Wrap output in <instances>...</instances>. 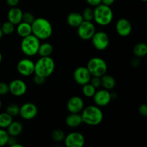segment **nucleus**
<instances>
[{"mask_svg":"<svg viewBox=\"0 0 147 147\" xmlns=\"http://www.w3.org/2000/svg\"><path fill=\"white\" fill-rule=\"evenodd\" d=\"M0 26H1V25H0Z\"/></svg>","mask_w":147,"mask_h":147,"instance_id":"47","label":"nucleus"},{"mask_svg":"<svg viewBox=\"0 0 147 147\" xmlns=\"http://www.w3.org/2000/svg\"><path fill=\"white\" fill-rule=\"evenodd\" d=\"M92 76L86 67L80 66L77 67L73 73V78L76 83L80 86H83L90 83Z\"/></svg>","mask_w":147,"mask_h":147,"instance_id":"13","label":"nucleus"},{"mask_svg":"<svg viewBox=\"0 0 147 147\" xmlns=\"http://www.w3.org/2000/svg\"><path fill=\"white\" fill-rule=\"evenodd\" d=\"M53 52V47L50 42L40 43L37 54L40 57H48Z\"/></svg>","mask_w":147,"mask_h":147,"instance_id":"23","label":"nucleus"},{"mask_svg":"<svg viewBox=\"0 0 147 147\" xmlns=\"http://www.w3.org/2000/svg\"><path fill=\"white\" fill-rule=\"evenodd\" d=\"M9 137V135L7 130L0 128V147L7 145Z\"/></svg>","mask_w":147,"mask_h":147,"instance_id":"31","label":"nucleus"},{"mask_svg":"<svg viewBox=\"0 0 147 147\" xmlns=\"http://www.w3.org/2000/svg\"><path fill=\"white\" fill-rule=\"evenodd\" d=\"M131 64L132 67H138L139 65H140V64H141L140 58L135 56L134 57H133V58L131 59Z\"/></svg>","mask_w":147,"mask_h":147,"instance_id":"37","label":"nucleus"},{"mask_svg":"<svg viewBox=\"0 0 147 147\" xmlns=\"http://www.w3.org/2000/svg\"><path fill=\"white\" fill-rule=\"evenodd\" d=\"M101 80V86L104 89L108 90H113L116 84V80L112 76L109 74H104L100 77Z\"/></svg>","mask_w":147,"mask_h":147,"instance_id":"22","label":"nucleus"},{"mask_svg":"<svg viewBox=\"0 0 147 147\" xmlns=\"http://www.w3.org/2000/svg\"><path fill=\"white\" fill-rule=\"evenodd\" d=\"M81 14L83 20H85V21L92 22L93 20L94 13H93V9L90 7H87V8L85 9Z\"/></svg>","mask_w":147,"mask_h":147,"instance_id":"30","label":"nucleus"},{"mask_svg":"<svg viewBox=\"0 0 147 147\" xmlns=\"http://www.w3.org/2000/svg\"><path fill=\"white\" fill-rule=\"evenodd\" d=\"M65 124L70 128H77L83 123L80 113H70L65 118Z\"/></svg>","mask_w":147,"mask_h":147,"instance_id":"18","label":"nucleus"},{"mask_svg":"<svg viewBox=\"0 0 147 147\" xmlns=\"http://www.w3.org/2000/svg\"><path fill=\"white\" fill-rule=\"evenodd\" d=\"M86 2L91 7H97L101 4V0H86Z\"/></svg>","mask_w":147,"mask_h":147,"instance_id":"39","label":"nucleus"},{"mask_svg":"<svg viewBox=\"0 0 147 147\" xmlns=\"http://www.w3.org/2000/svg\"><path fill=\"white\" fill-rule=\"evenodd\" d=\"M40 40L34 34H31L25 37H23L20 43L22 52L27 57H33L37 55Z\"/></svg>","mask_w":147,"mask_h":147,"instance_id":"5","label":"nucleus"},{"mask_svg":"<svg viewBox=\"0 0 147 147\" xmlns=\"http://www.w3.org/2000/svg\"><path fill=\"white\" fill-rule=\"evenodd\" d=\"M46 78H43L42 76H37V75L34 74V78H33V81L37 86H42V85L44 84L45 83Z\"/></svg>","mask_w":147,"mask_h":147,"instance_id":"35","label":"nucleus"},{"mask_svg":"<svg viewBox=\"0 0 147 147\" xmlns=\"http://www.w3.org/2000/svg\"><path fill=\"white\" fill-rule=\"evenodd\" d=\"M86 67L92 76H98V77H101L107 73L108 70L106 62L103 58L99 57H94L90 59L88 62Z\"/></svg>","mask_w":147,"mask_h":147,"instance_id":"6","label":"nucleus"},{"mask_svg":"<svg viewBox=\"0 0 147 147\" xmlns=\"http://www.w3.org/2000/svg\"><path fill=\"white\" fill-rule=\"evenodd\" d=\"M9 93V84L5 82H0V96H3Z\"/></svg>","mask_w":147,"mask_h":147,"instance_id":"34","label":"nucleus"},{"mask_svg":"<svg viewBox=\"0 0 147 147\" xmlns=\"http://www.w3.org/2000/svg\"><path fill=\"white\" fill-rule=\"evenodd\" d=\"M142 1H144V2H146V1H147V0H141Z\"/></svg>","mask_w":147,"mask_h":147,"instance_id":"46","label":"nucleus"},{"mask_svg":"<svg viewBox=\"0 0 147 147\" xmlns=\"http://www.w3.org/2000/svg\"><path fill=\"white\" fill-rule=\"evenodd\" d=\"M22 14L23 11L21 9L17 7H11L7 13V19L10 22L17 25L22 21Z\"/></svg>","mask_w":147,"mask_h":147,"instance_id":"17","label":"nucleus"},{"mask_svg":"<svg viewBox=\"0 0 147 147\" xmlns=\"http://www.w3.org/2000/svg\"><path fill=\"white\" fill-rule=\"evenodd\" d=\"M1 60H2V55H1V52H0V64L1 63Z\"/></svg>","mask_w":147,"mask_h":147,"instance_id":"44","label":"nucleus"},{"mask_svg":"<svg viewBox=\"0 0 147 147\" xmlns=\"http://www.w3.org/2000/svg\"><path fill=\"white\" fill-rule=\"evenodd\" d=\"M90 40L93 47L99 51L106 50L110 43L109 35L103 31L96 32Z\"/></svg>","mask_w":147,"mask_h":147,"instance_id":"8","label":"nucleus"},{"mask_svg":"<svg viewBox=\"0 0 147 147\" xmlns=\"http://www.w3.org/2000/svg\"><path fill=\"white\" fill-rule=\"evenodd\" d=\"M17 136H9L8 139V142H7V145L10 146H12L13 145L15 144L16 143H17Z\"/></svg>","mask_w":147,"mask_h":147,"instance_id":"38","label":"nucleus"},{"mask_svg":"<svg viewBox=\"0 0 147 147\" xmlns=\"http://www.w3.org/2000/svg\"><path fill=\"white\" fill-rule=\"evenodd\" d=\"M85 107L83 98L80 96H73L67 103V109L70 113H80Z\"/></svg>","mask_w":147,"mask_h":147,"instance_id":"16","label":"nucleus"},{"mask_svg":"<svg viewBox=\"0 0 147 147\" xmlns=\"http://www.w3.org/2000/svg\"><path fill=\"white\" fill-rule=\"evenodd\" d=\"M6 3L10 7H17L20 3V0H6Z\"/></svg>","mask_w":147,"mask_h":147,"instance_id":"40","label":"nucleus"},{"mask_svg":"<svg viewBox=\"0 0 147 147\" xmlns=\"http://www.w3.org/2000/svg\"><path fill=\"white\" fill-rule=\"evenodd\" d=\"M22 123L19 121H14L10 123L9 126L7 128V131L9 136H17L22 132Z\"/></svg>","mask_w":147,"mask_h":147,"instance_id":"20","label":"nucleus"},{"mask_svg":"<svg viewBox=\"0 0 147 147\" xmlns=\"http://www.w3.org/2000/svg\"><path fill=\"white\" fill-rule=\"evenodd\" d=\"M63 142L67 147H83L86 143V139L81 133L73 131L65 135Z\"/></svg>","mask_w":147,"mask_h":147,"instance_id":"10","label":"nucleus"},{"mask_svg":"<svg viewBox=\"0 0 147 147\" xmlns=\"http://www.w3.org/2000/svg\"><path fill=\"white\" fill-rule=\"evenodd\" d=\"M32 34L40 40H46L53 34V26L49 20L43 17L35 18L31 24Z\"/></svg>","mask_w":147,"mask_h":147,"instance_id":"2","label":"nucleus"},{"mask_svg":"<svg viewBox=\"0 0 147 147\" xmlns=\"http://www.w3.org/2000/svg\"><path fill=\"white\" fill-rule=\"evenodd\" d=\"M15 30L17 34L22 38L27 37V36L32 34L31 24H29V23L24 22L22 21L19 23L18 24H17V27H16Z\"/></svg>","mask_w":147,"mask_h":147,"instance_id":"19","label":"nucleus"},{"mask_svg":"<svg viewBox=\"0 0 147 147\" xmlns=\"http://www.w3.org/2000/svg\"><path fill=\"white\" fill-rule=\"evenodd\" d=\"M115 0H101V4L106 6H109V7H111L112 4H113Z\"/></svg>","mask_w":147,"mask_h":147,"instance_id":"41","label":"nucleus"},{"mask_svg":"<svg viewBox=\"0 0 147 147\" xmlns=\"http://www.w3.org/2000/svg\"><path fill=\"white\" fill-rule=\"evenodd\" d=\"M27 90V86L24 80L14 79L9 83V93L15 97L24 96Z\"/></svg>","mask_w":147,"mask_h":147,"instance_id":"12","label":"nucleus"},{"mask_svg":"<svg viewBox=\"0 0 147 147\" xmlns=\"http://www.w3.org/2000/svg\"><path fill=\"white\" fill-rule=\"evenodd\" d=\"M83 21L82 14L78 12H71L67 17V22L70 27L77 28Z\"/></svg>","mask_w":147,"mask_h":147,"instance_id":"21","label":"nucleus"},{"mask_svg":"<svg viewBox=\"0 0 147 147\" xmlns=\"http://www.w3.org/2000/svg\"><path fill=\"white\" fill-rule=\"evenodd\" d=\"M111 97L112 100H114L118 98V94L116 92H113V93H111Z\"/></svg>","mask_w":147,"mask_h":147,"instance_id":"42","label":"nucleus"},{"mask_svg":"<svg viewBox=\"0 0 147 147\" xmlns=\"http://www.w3.org/2000/svg\"><path fill=\"white\" fill-rule=\"evenodd\" d=\"M93 98L95 105L99 107H104L108 106L112 100L110 91L104 88L96 90Z\"/></svg>","mask_w":147,"mask_h":147,"instance_id":"14","label":"nucleus"},{"mask_svg":"<svg viewBox=\"0 0 147 147\" xmlns=\"http://www.w3.org/2000/svg\"><path fill=\"white\" fill-rule=\"evenodd\" d=\"M35 17L31 12H23L22 14V22L32 24L34 20Z\"/></svg>","mask_w":147,"mask_h":147,"instance_id":"32","label":"nucleus"},{"mask_svg":"<svg viewBox=\"0 0 147 147\" xmlns=\"http://www.w3.org/2000/svg\"><path fill=\"white\" fill-rule=\"evenodd\" d=\"M96 32V26L90 21L83 20V22L77 27L78 35L81 40L85 41L91 40Z\"/></svg>","mask_w":147,"mask_h":147,"instance_id":"7","label":"nucleus"},{"mask_svg":"<svg viewBox=\"0 0 147 147\" xmlns=\"http://www.w3.org/2000/svg\"><path fill=\"white\" fill-rule=\"evenodd\" d=\"M17 70L20 75L29 77L34 73V63L30 58H22L17 63Z\"/></svg>","mask_w":147,"mask_h":147,"instance_id":"9","label":"nucleus"},{"mask_svg":"<svg viewBox=\"0 0 147 147\" xmlns=\"http://www.w3.org/2000/svg\"><path fill=\"white\" fill-rule=\"evenodd\" d=\"M15 26L16 25L10 22L9 21H7L3 23L0 27H1L3 34L5 35H10L15 31Z\"/></svg>","mask_w":147,"mask_h":147,"instance_id":"27","label":"nucleus"},{"mask_svg":"<svg viewBox=\"0 0 147 147\" xmlns=\"http://www.w3.org/2000/svg\"><path fill=\"white\" fill-rule=\"evenodd\" d=\"M6 112L11 116L12 117L19 116L20 113V106L15 103H11L9 104L6 108Z\"/></svg>","mask_w":147,"mask_h":147,"instance_id":"29","label":"nucleus"},{"mask_svg":"<svg viewBox=\"0 0 147 147\" xmlns=\"http://www.w3.org/2000/svg\"><path fill=\"white\" fill-rule=\"evenodd\" d=\"M90 83L93 86H94L96 89L100 88L101 86V80H100V77H98V76H92L90 78Z\"/></svg>","mask_w":147,"mask_h":147,"instance_id":"33","label":"nucleus"},{"mask_svg":"<svg viewBox=\"0 0 147 147\" xmlns=\"http://www.w3.org/2000/svg\"><path fill=\"white\" fill-rule=\"evenodd\" d=\"M1 106H2V103H1V99H0V109H1Z\"/></svg>","mask_w":147,"mask_h":147,"instance_id":"45","label":"nucleus"},{"mask_svg":"<svg viewBox=\"0 0 147 147\" xmlns=\"http://www.w3.org/2000/svg\"><path fill=\"white\" fill-rule=\"evenodd\" d=\"M139 113L142 116H147V105L146 103H142L139 107Z\"/></svg>","mask_w":147,"mask_h":147,"instance_id":"36","label":"nucleus"},{"mask_svg":"<svg viewBox=\"0 0 147 147\" xmlns=\"http://www.w3.org/2000/svg\"><path fill=\"white\" fill-rule=\"evenodd\" d=\"M93 20L100 26H107L111 23L113 20V12L111 7L99 4L93 9Z\"/></svg>","mask_w":147,"mask_h":147,"instance_id":"4","label":"nucleus"},{"mask_svg":"<svg viewBox=\"0 0 147 147\" xmlns=\"http://www.w3.org/2000/svg\"><path fill=\"white\" fill-rule=\"evenodd\" d=\"M96 92V88L90 83L82 86V93L86 97L93 98Z\"/></svg>","mask_w":147,"mask_h":147,"instance_id":"26","label":"nucleus"},{"mask_svg":"<svg viewBox=\"0 0 147 147\" xmlns=\"http://www.w3.org/2000/svg\"><path fill=\"white\" fill-rule=\"evenodd\" d=\"M38 113V108L34 103L27 102L20 106L19 115L24 120H32Z\"/></svg>","mask_w":147,"mask_h":147,"instance_id":"11","label":"nucleus"},{"mask_svg":"<svg viewBox=\"0 0 147 147\" xmlns=\"http://www.w3.org/2000/svg\"><path fill=\"white\" fill-rule=\"evenodd\" d=\"M13 121V117L7 112L0 113V128L6 129Z\"/></svg>","mask_w":147,"mask_h":147,"instance_id":"25","label":"nucleus"},{"mask_svg":"<svg viewBox=\"0 0 147 147\" xmlns=\"http://www.w3.org/2000/svg\"><path fill=\"white\" fill-rule=\"evenodd\" d=\"M3 35H4V34H3L2 31H1V27H0V40H1V38H2Z\"/></svg>","mask_w":147,"mask_h":147,"instance_id":"43","label":"nucleus"},{"mask_svg":"<svg viewBox=\"0 0 147 147\" xmlns=\"http://www.w3.org/2000/svg\"><path fill=\"white\" fill-rule=\"evenodd\" d=\"M133 53L136 57L142 58L147 55V45L145 42L137 43L133 48Z\"/></svg>","mask_w":147,"mask_h":147,"instance_id":"24","label":"nucleus"},{"mask_svg":"<svg viewBox=\"0 0 147 147\" xmlns=\"http://www.w3.org/2000/svg\"><path fill=\"white\" fill-rule=\"evenodd\" d=\"M51 137L54 142H62L64 141L65 137V134L61 129H55L51 134Z\"/></svg>","mask_w":147,"mask_h":147,"instance_id":"28","label":"nucleus"},{"mask_svg":"<svg viewBox=\"0 0 147 147\" xmlns=\"http://www.w3.org/2000/svg\"><path fill=\"white\" fill-rule=\"evenodd\" d=\"M55 63L50 56L40 57L34 63V73L43 78L50 77L55 71Z\"/></svg>","mask_w":147,"mask_h":147,"instance_id":"3","label":"nucleus"},{"mask_svg":"<svg viewBox=\"0 0 147 147\" xmlns=\"http://www.w3.org/2000/svg\"><path fill=\"white\" fill-rule=\"evenodd\" d=\"M80 115L83 123L90 126H96L100 124L104 117L103 111L100 107L96 105H90L84 107Z\"/></svg>","mask_w":147,"mask_h":147,"instance_id":"1","label":"nucleus"},{"mask_svg":"<svg viewBox=\"0 0 147 147\" xmlns=\"http://www.w3.org/2000/svg\"><path fill=\"white\" fill-rule=\"evenodd\" d=\"M116 31L121 37H127L132 32V24L129 20L121 18L116 23Z\"/></svg>","mask_w":147,"mask_h":147,"instance_id":"15","label":"nucleus"}]
</instances>
